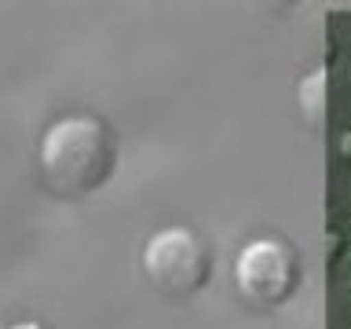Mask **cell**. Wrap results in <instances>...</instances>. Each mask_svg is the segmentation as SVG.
Masks as SVG:
<instances>
[{
	"mask_svg": "<svg viewBox=\"0 0 351 329\" xmlns=\"http://www.w3.org/2000/svg\"><path fill=\"white\" fill-rule=\"evenodd\" d=\"M40 169L55 194L84 197L99 191L117 169V147L110 128L92 114H70L44 132Z\"/></svg>",
	"mask_w": 351,
	"mask_h": 329,
	"instance_id": "obj_1",
	"label": "cell"
},
{
	"mask_svg": "<svg viewBox=\"0 0 351 329\" xmlns=\"http://www.w3.org/2000/svg\"><path fill=\"white\" fill-rule=\"evenodd\" d=\"M143 271L154 289L169 296H194L208 285L213 252L191 227H165L143 249Z\"/></svg>",
	"mask_w": 351,
	"mask_h": 329,
	"instance_id": "obj_2",
	"label": "cell"
},
{
	"mask_svg": "<svg viewBox=\"0 0 351 329\" xmlns=\"http://www.w3.org/2000/svg\"><path fill=\"white\" fill-rule=\"evenodd\" d=\"M238 289L260 307H282L300 285V256L278 238H256L238 252Z\"/></svg>",
	"mask_w": 351,
	"mask_h": 329,
	"instance_id": "obj_3",
	"label": "cell"
},
{
	"mask_svg": "<svg viewBox=\"0 0 351 329\" xmlns=\"http://www.w3.org/2000/svg\"><path fill=\"white\" fill-rule=\"evenodd\" d=\"M318 99H326V73H311L304 81V106L311 110V117H318Z\"/></svg>",
	"mask_w": 351,
	"mask_h": 329,
	"instance_id": "obj_4",
	"label": "cell"
},
{
	"mask_svg": "<svg viewBox=\"0 0 351 329\" xmlns=\"http://www.w3.org/2000/svg\"><path fill=\"white\" fill-rule=\"evenodd\" d=\"M11 329H44V326H40V322H15Z\"/></svg>",
	"mask_w": 351,
	"mask_h": 329,
	"instance_id": "obj_5",
	"label": "cell"
}]
</instances>
